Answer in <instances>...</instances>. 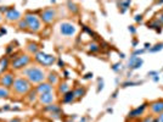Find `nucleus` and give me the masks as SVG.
Listing matches in <instances>:
<instances>
[{
  "instance_id": "obj_27",
  "label": "nucleus",
  "mask_w": 163,
  "mask_h": 122,
  "mask_svg": "<svg viewBox=\"0 0 163 122\" xmlns=\"http://www.w3.org/2000/svg\"><path fill=\"white\" fill-rule=\"evenodd\" d=\"M161 49H163V44H157L156 48H152V49H150V50L151 51H158V50H161Z\"/></svg>"
},
{
  "instance_id": "obj_34",
  "label": "nucleus",
  "mask_w": 163,
  "mask_h": 122,
  "mask_svg": "<svg viewBox=\"0 0 163 122\" xmlns=\"http://www.w3.org/2000/svg\"><path fill=\"white\" fill-rule=\"evenodd\" d=\"M10 122H22V121H21L20 118H13V120H11Z\"/></svg>"
},
{
  "instance_id": "obj_36",
  "label": "nucleus",
  "mask_w": 163,
  "mask_h": 122,
  "mask_svg": "<svg viewBox=\"0 0 163 122\" xmlns=\"http://www.w3.org/2000/svg\"><path fill=\"white\" fill-rule=\"evenodd\" d=\"M158 20H159V21H161V22L163 23V15H161V16H158Z\"/></svg>"
},
{
  "instance_id": "obj_25",
  "label": "nucleus",
  "mask_w": 163,
  "mask_h": 122,
  "mask_svg": "<svg viewBox=\"0 0 163 122\" xmlns=\"http://www.w3.org/2000/svg\"><path fill=\"white\" fill-rule=\"evenodd\" d=\"M18 27H20L21 29H26V28H27L26 21H24V20H20V21H18Z\"/></svg>"
},
{
  "instance_id": "obj_12",
  "label": "nucleus",
  "mask_w": 163,
  "mask_h": 122,
  "mask_svg": "<svg viewBox=\"0 0 163 122\" xmlns=\"http://www.w3.org/2000/svg\"><path fill=\"white\" fill-rule=\"evenodd\" d=\"M145 109H146V104H144V105H141V106H139V108L134 109L133 111H130V113H129V117H132V118H135V117H140V116L142 115V113H144Z\"/></svg>"
},
{
  "instance_id": "obj_2",
  "label": "nucleus",
  "mask_w": 163,
  "mask_h": 122,
  "mask_svg": "<svg viewBox=\"0 0 163 122\" xmlns=\"http://www.w3.org/2000/svg\"><path fill=\"white\" fill-rule=\"evenodd\" d=\"M12 89L16 94L24 95L30 92V83L28 82V79L23 78V77H18L15 79V82L12 84Z\"/></svg>"
},
{
  "instance_id": "obj_41",
  "label": "nucleus",
  "mask_w": 163,
  "mask_h": 122,
  "mask_svg": "<svg viewBox=\"0 0 163 122\" xmlns=\"http://www.w3.org/2000/svg\"><path fill=\"white\" fill-rule=\"evenodd\" d=\"M0 37H1V33H0Z\"/></svg>"
},
{
  "instance_id": "obj_42",
  "label": "nucleus",
  "mask_w": 163,
  "mask_h": 122,
  "mask_svg": "<svg viewBox=\"0 0 163 122\" xmlns=\"http://www.w3.org/2000/svg\"><path fill=\"white\" fill-rule=\"evenodd\" d=\"M0 73H1V70H0Z\"/></svg>"
},
{
  "instance_id": "obj_33",
  "label": "nucleus",
  "mask_w": 163,
  "mask_h": 122,
  "mask_svg": "<svg viewBox=\"0 0 163 122\" xmlns=\"http://www.w3.org/2000/svg\"><path fill=\"white\" fill-rule=\"evenodd\" d=\"M85 78L88 79V78H93V73H88V75L85 76Z\"/></svg>"
},
{
  "instance_id": "obj_9",
  "label": "nucleus",
  "mask_w": 163,
  "mask_h": 122,
  "mask_svg": "<svg viewBox=\"0 0 163 122\" xmlns=\"http://www.w3.org/2000/svg\"><path fill=\"white\" fill-rule=\"evenodd\" d=\"M13 82H15V77H13L12 73H6V75L0 77V86L5 87L7 89H9L10 87H12Z\"/></svg>"
},
{
  "instance_id": "obj_5",
  "label": "nucleus",
  "mask_w": 163,
  "mask_h": 122,
  "mask_svg": "<svg viewBox=\"0 0 163 122\" xmlns=\"http://www.w3.org/2000/svg\"><path fill=\"white\" fill-rule=\"evenodd\" d=\"M34 60L39 62L40 65H43V66H50V65H52L56 61V58L54 55H49L43 51H38L34 55Z\"/></svg>"
},
{
  "instance_id": "obj_23",
  "label": "nucleus",
  "mask_w": 163,
  "mask_h": 122,
  "mask_svg": "<svg viewBox=\"0 0 163 122\" xmlns=\"http://www.w3.org/2000/svg\"><path fill=\"white\" fill-rule=\"evenodd\" d=\"M139 60V58L137 56H135V55H133V58L129 60V62H128V66L130 67V68H134V66H135V63H136V61Z\"/></svg>"
},
{
  "instance_id": "obj_8",
  "label": "nucleus",
  "mask_w": 163,
  "mask_h": 122,
  "mask_svg": "<svg viewBox=\"0 0 163 122\" xmlns=\"http://www.w3.org/2000/svg\"><path fill=\"white\" fill-rule=\"evenodd\" d=\"M5 19L7 21H10V22H18L21 19V12L17 11L15 9V7H10L9 10H7V12L5 14Z\"/></svg>"
},
{
  "instance_id": "obj_3",
  "label": "nucleus",
  "mask_w": 163,
  "mask_h": 122,
  "mask_svg": "<svg viewBox=\"0 0 163 122\" xmlns=\"http://www.w3.org/2000/svg\"><path fill=\"white\" fill-rule=\"evenodd\" d=\"M24 21L27 23V28L32 32H39L42 29V23H40V20L37 15L32 14V12H27L24 15Z\"/></svg>"
},
{
  "instance_id": "obj_31",
  "label": "nucleus",
  "mask_w": 163,
  "mask_h": 122,
  "mask_svg": "<svg viewBox=\"0 0 163 122\" xmlns=\"http://www.w3.org/2000/svg\"><path fill=\"white\" fill-rule=\"evenodd\" d=\"M142 122H153V118H152L151 116H149V117H146V118H145Z\"/></svg>"
},
{
  "instance_id": "obj_15",
  "label": "nucleus",
  "mask_w": 163,
  "mask_h": 122,
  "mask_svg": "<svg viewBox=\"0 0 163 122\" xmlns=\"http://www.w3.org/2000/svg\"><path fill=\"white\" fill-rule=\"evenodd\" d=\"M47 79H49V83L52 84V86L57 84V82H59V77H57V75H56V73H52V72H51V73H49Z\"/></svg>"
},
{
  "instance_id": "obj_4",
  "label": "nucleus",
  "mask_w": 163,
  "mask_h": 122,
  "mask_svg": "<svg viewBox=\"0 0 163 122\" xmlns=\"http://www.w3.org/2000/svg\"><path fill=\"white\" fill-rule=\"evenodd\" d=\"M29 62H30V56L27 54H21L13 58V60L11 61V67L13 70H21L23 67H26Z\"/></svg>"
},
{
  "instance_id": "obj_32",
  "label": "nucleus",
  "mask_w": 163,
  "mask_h": 122,
  "mask_svg": "<svg viewBox=\"0 0 163 122\" xmlns=\"http://www.w3.org/2000/svg\"><path fill=\"white\" fill-rule=\"evenodd\" d=\"M0 33H1V34H6V29L1 27V28H0Z\"/></svg>"
},
{
  "instance_id": "obj_35",
  "label": "nucleus",
  "mask_w": 163,
  "mask_h": 122,
  "mask_svg": "<svg viewBox=\"0 0 163 122\" xmlns=\"http://www.w3.org/2000/svg\"><path fill=\"white\" fill-rule=\"evenodd\" d=\"M129 31L132 32V33H135V29L133 28V26H130V27H129Z\"/></svg>"
},
{
  "instance_id": "obj_10",
  "label": "nucleus",
  "mask_w": 163,
  "mask_h": 122,
  "mask_svg": "<svg viewBox=\"0 0 163 122\" xmlns=\"http://www.w3.org/2000/svg\"><path fill=\"white\" fill-rule=\"evenodd\" d=\"M55 101V95L52 93H45L39 95V103L44 105H50Z\"/></svg>"
},
{
  "instance_id": "obj_19",
  "label": "nucleus",
  "mask_w": 163,
  "mask_h": 122,
  "mask_svg": "<svg viewBox=\"0 0 163 122\" xmlns=\"http://www.w3.org/2000/svg\"><path fill=\"white\" fill-rule=\"evenodd\" d=\"M9 66V59L7 58H1L0 59V70L1 71H5Z\"/></svg>"
},
{
  "instance_id": "obj_6",
  "label": "nucleus",
  "mask_w": 163,
  "mask_h": 122,
  "mask_svg": "<svg viewBox=\"0 0 163 122\" xmlns=\"http://www.w3.org/2000/svg\"><path fill=\"white\" fill-rule=\"evenodd\" d=\"M60 33L64 37H73L77 33V27L73 23L62 22L60 24Z\"/></svg>"
},
{
  "instance_id": "obj_28",
  "label": "nucleus",
  "mask_w": 163,
  "mask_h": 122,
  "mask_svg": "<svg viewBox=\"0 0 163 122\" xmlns=\"http://www.w3.org/2000/svg\"><path fill=\"white\" fill-rule=\"evenodd\" d=\"M141 65H142V60H141V59H139V60L136 61V63H135V66H134V68H139V67L141 66Z\"/></svg>"
},
{
  "instance_id": "obj_1",
  "label": "nucleus",
  "mask_w": 163,
  "mask_h": 122,
  "mask_svg": "<svg viewBox=\"0 0 163 122\" xmlns=\"http://www.w3.org/2000/svg\"><path fill=\"white\" fill-rule=\"evenodd\" d=\"M22 75L26 77V79H28L29 83H34V84L43 83L45 77H46L44 70L38 67V66H30L26 70H23Z\"/></svg>"
},
{
  "instance_id": "obj_18",
  "label": "nucleus",
  "mask_w": 163,
  "mask_h": 122,
  "mask_svg": "<svg viewBox=\"0 0 163 122\" xmlns=\"http://www.w3.org/2000/svg\"><path fill=\"white\" fill-rule=\"evenodd\" d=\"M27 49H28V51L30 54H34L35 55L38 53V44L37 43H29L28 46H27Z\"/></svg>"
},
{
  "instance_id": "obj_22",
  "label": "nucleus",
  "mask_w": 163,
  "mask_h": 122,
  "mask_svg": "<svg viewBox=\"0 0 163 122\" xmlns=\"http://www.w3.org/2000/svg\"><path fill=\"white\" fill-rule=\"evenodd\" d=\"M73 93H74V96H76V98H82V96L85 94V89H84V88H77Z\"/></svg>"
},
{
  "instance_id": "obj_14",
  "label": "nucleus",
  "mask_w": 163,
  "mask_h": 122,
  "mask_svg": "<svg viewBox=\"0 0 163 122\" xmlns=\"http://www.w3.org/2000/svg\"><path fill=\"white\" fill-rule=\"evenodd\" d=\"M74 99H76V96H74V93L73 92H68V93H66L63 95V103H66V104L72 103Z\"/></svg>"
},
{
  "instance_id": "obj_38",
  "label": "nucleus",
  "mask_w": 163,
  "mask_h": 122,
  "mask_svg": "<svg viewBox=\"0 0 163 122\" xmlns=\"http://www.w3.org/2000/svg\"><path fill=\"white\" fill-rule=\"evenodd\" d=\"M59 65H60V66H61V67H62V66H63V62H62V61H61V60H59Z\"/></svg>"
},
{
  "instance_id": "obj_29",
  "label": "nucleus",
  "mask_w": 163,
  "mask_h": 122,
  "mask_svg": "<svg viewBox=\"0 0 163 122\" xmlns=\"http://www.w3.org/2000/svg\"><path fill=\"white\" fill-rule=\"evenodd\" d=\"M7 10H9V9H7V7L6 6H0V14H1V12H7Z\"/></svg>"
},
{
  "instance_id": "obj_17",
  "label": "nucleus",
  "mask_w": 163,
  "mask_h": 122,
  "mask_svg": "<svg viewBox=\"0 0 163 122\" xmlns=\"http://www.w3.org/2000/svg\"><path fill=\"white\" fill-rule=\"evenodd\" d=\"M10 95V91L5 87L0 86V99H4V98H9Z\"/></svg>"
},
{
  "instance_id": "obj_40",
  "label": "nucleus",
  "mask_w": 163,
  "mask_h": 122,
  "mask_svg": "<svg viewBox=\"0 0 163 122\" xmlns=\"http://www.w3.org/2000/svg\"><path fill=\"white\" fill-rule=\"evenodd\" d=\"M32 122H40V121H38V120H35V121H32Z\"/></svg>"
},
{
  "instance_id": "obj_20",
  "label": "nucleus",
  "mask_w": 163,
  "mask_h": 122,
  "mask_svg": "<svg viewBox=\"0 0 163 122\" xmlns=\"http://www.w3.org/2000/svg\"><path fill=\"white\" fill-rule=\"evenodd\" d=\"M59 92H60V93H62V94L64 95L66 93H68V92H69V86H68L67 83H61V84H60V87H59Z\"/></svg>"
},
{
  "instance_id": "obj_39",
  "label": "nucleus",
  "mask_w": 163,
  "mask_h": 122,
  "mask_svg": "<svg viewBox=\"0 0 163 122\" xmlns=\"http://www.w3.org/2000/svg\"><path fill=\"white\" fill-rule=\"evenodd\" d=\"M3 21V14H0V22Z\"/></svg>"
},
{
  "instance_id": "obj_21",
  "label": "nucleus",
  "mask_w": 163,
  "mask_h": 122,
  "mask_svg": "<svg viewBox=\"0 0 163 122\" xmlns=\"http://www.w3.org/2000/svg\"><path fill=\"white\" fill-rule=\"evenodd\" d=\"M35 100H37V92H30L27 96V101L29 104H33Z\"/></svg>"
},
{
  "instance_id": "obj_13",
  "label": "nucleus",
  "mask_w": 163,
  "mask_h": 122,
  "mask_svg": "<svg viewBox=\"0 0 163 122\" xmlns=\"http://www.w3.org/2000/svg\"><path fill=\"white\" fill-rule=\"evenodd\" d=\"M151 111L153 113H157V115H159V113L163 112V101H154L151 104Z\"/></svg>"
},
{
  "instance_id": "obj_16",
  "label": "nucleus",
  "mask_w": 163,
  "mask_h": 122,
  "mask_svg": "<svg viewBox=\"0 0 163 122\" xmlns=\"http://www.w3.org/2000/svg\"><path fill=\"white\" fill-rule=\"evenodd\" d=\"M45 111H49L50 113H56V112H60V108L57 106V105H46L45 106Z\"/></svg>"
},
{
  "instance_id": "obj_11",
  "label": "nucleus",
  "mask_w": 163,
  "mask_h": 122,
  "mask_svg": "<svg viewBox=\"0 0 163 122\" xmlns=\"http://www.w3.org/2000/svg\"><path fill=\"white\" fill-rule=\"evenodd\" d=\"M52 89H54V86L52 84H50V83H45V82H43V83H40V84H38V87H37V93H39V94H45V93H52Z\"/></svg>"
},
{
  "instance_id": "obj_37",
  "label": "nucleus",
  "mask_w": 163,
  "mask_h": 122,
  "mask_svg": "<svg viewBox=\"0 0 163 122\" xmlns=\"http://www.w3.org/2000/svg\"><path fill=\"white\" fill-rule=\"evenodd\" d=\"M135 21H141V16H136V19Z\"/></svg>"
},
{
  "instance_id": "obj_26",
  "label": "nucleus",
  "mask_w": 163,
  "mask_h": 122,
  "mask_svg": "<svg viewBox=\"0 0 163 122\" xmlns=\"http://www.w3.org/2000/svg\"><path fill=\"white\" fill-rule=\"evenodd\" d=\"M99 45L97 44H90V50L91 51H99Z\"/></svg>"
},
{
  "instance_id": "obj_24",
  "label": "nucleus",
  "mask_w": 163,
  "mask_h": 122,
  "mask_svg": "<svg viewBox=\"0 0 163 122\" xmlns=\"http://www.w3.org/2000/svg\"><path fill=\"white\" fill-rule=\"evenodd\" d=\"M67 5H68V9H69L72 12H77V11H78V7H77V5H76V4H73V3H68Z\"/></svg>"
},
{
  "instance_id": "obj_7",
  "label": "nucleus",
  "mask_w": 163,
  "mask_h": 122,
  "mask_svg": "<svg viewBox=\"0 0 163 122\" xmlns=\"http://www.w3.org/2000/svg\"><path fill=\"white\" fill-rule=\"evenodd\" d=\"M40 19H42L43 22H45V23H51L56 19V10L54 7H47V9L42 11Z\"/></svg>"
},
{
  "instance_id": "obj_30",
  "label": "nucleus",
  "mask_w": 163,
  "mask_h": 122,
  "mask_svg": "<svg viewBox=\"0 0 163 122\" xmlns=\"http://www.w3.org/2000/svg\"><path fill=\"white\" fill-rule=\"evenodd\" d=\"M157 122H163V112L158 115V117H157Z\"/></svg>"
}]
</instances>
